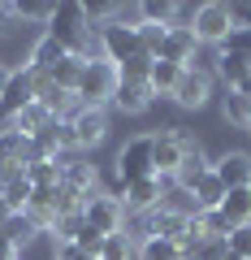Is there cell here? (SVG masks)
I'll return each instance as SVG.
<instances>
[{"instance_id": "cell-1", "label": "cell", "mask_w": 251, "mask_h": 260, "mask_svg": "<svg viewBox=\"0 0 251 260\" xmlns=\"http://www.w3.org/2000/svg\"><path fill=\"white\" fill-rule=\"evenodd\" d=\"M117 65L104 61V56H91V61H83V78H78V100H83V109H104V100H113L117 95Z\"/></svg>"}, {"instance_id": "cell-2", "label": "cell", "mask_w": 251, "mask_h": 260, "mask_svg": "<svg viewBox=\"0 0 251 260\" xmlns=\"http://www.w3.org/2000/svg\"><path fill=\"white\" fill-rule=\"evenodd\" d=\"M143 52V44H139V26H130V22H104L100 26V56L104 61H113L121 70L126 61H134V56Z\"/></svg>"}, {"instance_id": "cell-3", "label": "cell", "mask_w": 251, "mask_h": 260, "mask_svg": "<svg viewBox=\"0 0 251 260\" xmlns=\"http://www.w3.org/2000/svg\"><path fill=\"white\" fill-rule=\"evenodd\" d=\"M117 178L126 186L143 182V178H156V169H152V135H139V139H130L117 152Z\"/></svg>"}, {"instance_id": "cell-4", "label": "cell", "mask_w": 251, "mask_h": 260, "mask_svg": "<svg viewBox=\"0 0 251 260\" xmlns=\"http://www.w3.org/2000/svg\"><path fill=\"white\" fill-rule=\"evenodd\" d=\"M186 148H191V139H186L182 130H165V135H152V169H156V178H173L177 165H182Z\"/></svg>"}, {"instance_id": "cell-5", "label": "cell", "mask_w": 251, "mask_h": 260, "mask_svg": "<svg viewBox=\"0 0 251 260\" xmlns=\"http://www.w3.org/2000/svg\"><path fill=\"white\" fill-rule=\"evenodd\" d=\"M191 30H195L199 44H221V39L234 30V9L230 5H199Z\"/></svg>"}, {"instance_id": "cell-6", "label": "cell", "mask_w": 251, "mask_h": 260, "mask_svg": "<svg viewBox=\"0 0 251 260\" xmlns=\"http://www.w3.org/2000/svg\"><path fill=\"white\" fill-rule=\"evenodd\" d=\"M30 195H35V186H30V178H26V165L0 169V200H5V208H9L13 217L30 208Z\"/></svg>"}, {"instance_id": "cell-7", "label": "cell", "mask_w": 251, "mask_h": 260, "mask_svg": "<svg viewBox=\"0 0 251 260\" xmlns=\"http://www.w3.org/2000/svg\"><path fill=\"white\" fill-rule=\"evenodd\" d=\"M83 221L100 234H121V200H113V195H87Z\"/></svg>"}, {"instance_id": "cell-8", "label": "cell", "mask_w": 251, "mask_h": 260, "mask_svg": "<svg viewBox=\"0 0 251 260\" xmlns=\"http://www.w3.org/2000/svg\"><path fill=\"white\" fill-rule=\"evenodd\" d=\"M26 104H35V70L22 65V70L9 74V87H5V95H0V113H5V117H18Z\"/></svg>"}, {"instance_id": "cell-9", "label": "cell", "mask_w": 251, "mask_h": 260, "mask_svg": "<svg viewBox=\"0 0 251 260\" xmlns=\"http://www.w3.org/2000/svg\"><path fill=\"white\" fill-rule=\"evenodd\" d=\"M69 130H74V148H95L109 135V113L104 109H78L69 117Z\"/></svg>"}, {"instance_id": "cell-10", "label": "cell", "mask_w": 251, "mask_h": 260, "mask_svg": "<svg viewBox=\"0 0 251 260\" xmlns=\"http://www.w3.org/2000/svg\"><path fill=\"white\" fill-rule=\"evenodd\" d=\"M208 95H212V78H208L204 70H195V65H186L182 78H177V87H173V100L182 104V109H204Z\"/></svg>"}, {"instance_id": "cell-11", "label": "cell", "mask_w": 251, "mask_h": 260, "mask_svg": "<svg viewBox=\"0 0 251 260\" xmlns=\"http://www.w3.org/2000/svg\"><path fill=\"white\" fill-rule=\"evenodd\" d=\"M212 174L221 178L225 191H238V186H251V152H225L212 165Z\"/></svg>"}, {"instance_id": "cell-12", "label": "cell", "mask_w": 251, "mask_h": 260, "mask_svg": "<svg viewBox=\"0 0 251 260\" xmlns=\"http://www.w3.org/2000/svg\"><path fill=\"white\" fill-rule=\"evenodd\" d=\"M195 48H199V39H195V30H191V26H169L165 48H160L156 61H173V65H182V70H186V61H195Z\"/></svg>"}, {"instance_id": "cell-13", "label": "cell", "mask_w": 251, "mask_h": 260, "mask_svg": "<svg viewBox=\"0 0 251 260\" xmlns=\"http://www.w3.org/2000/svg\"><path fill=\"white\" fill-rule=\"evenodd\" d=\"M160 200H165V178H143V182L126 186V208L130 213H152V208H160Z\"/></svg>"}, {"instance_id": "cell-14", "label": "cell", "mask_w": 251, "mask_h": 260, "mask_svg": "<svg viewBox=\"0 0 251 260\" xmlns=\"http://www.w3.org/2000/svg\"><path fill=\"white\" fill-rule=\"evenodd\" d=\"M35 160V148L22 130H0V169H13V165H30Z\"/></svg>"}, {"instance_id": "cell-15", "label": "cell", "mask_w": 251, "mask_h": 260, "mask_svg": "<svg viewBox=\"0 0 251 260\" xmlns=\"http://www.w3.org/2000/svg\"><path fill=\"white\" fill-rule=\"evenodd\" d=\"M65 56H69V48H65V44H56L52 35H44L35 48H30V61H26V65L35 70V74H52V70L65 61Z\"/></svg>"}, {"instance_id": "cell-16", "label": "cell", "mask_w": 251, "mask_h": 260, "mask_svg": "<svg viewBox=\"0 0 251 260\" xmlns=\"http://www.w3.org/2000/svg\"><path fill=\"white\" fill-rule=\"evenodd\" d=\"M217 213H221L234 230H238V225H251V186L225 191V200H221V208H217Z\"/></svg>"}, {"instance_id": "cell-17", "label": "cell", "mask_w": 251, "mask_h": 260, "mask_svg": "<svg viewBox=\"0 0 251 260\" xmlns=\"http://www.w3.org/2000/svg\"><path fill=\"white\" fill-rule=\"evenodd\" d=\"M191 200H195V208L199 213H208V208H221V200H225V186H221V178L208 169L204 178H199L195 186H191Z\"/></svg>"}, {"instance_id": "cell-18", "label": "cell", "mask_w": 251, "mask_h": 260, "mask_svg": "<svg viewBox=\"0 0 251 260\" xmlns=\"http://www.w3.org/2000/svg\"><path fill=\"white\" fill-rule=\"evenodd\" d=\"M113 104H117V109H126V113H143V109L152 104V87H148V83H126V78H121Z\"/></svg>"}, {"instance_id": "cell-19", "label": "cell", "mask_w": 251, "mask_h": 260, "mask_svg": "<svg viewBox=\"0 0 251 260\" xmlns=\"http://www.w3.org/2000/svg\"><path fill=\"white\" fill-rule=\"evenodd\" d=\"M208 169H212V165H208V156H204V152H199L195 148V143H191V148H186V156H182V165H177V186H186V191H191V186H195L199 182V178H204L208 174Z\"/></svg>"}, {"instance_id": "cell-20", "label": "cell", "mask_w": 251, "mask_h": 260, "mask_svg": "<svg viewBox=\"0 0 251 260\" xmlns=\"http://www.w3.org/2000/svg\"><path fill=\"white\" fill-rule=\"evenodd\" d=\"M177 78H182V65H173V61H152V74H148V87H152V95H173V87H177Z\"/></svg>"}, {"instance_id": "cell-21", "label": "cell", "mask_w": 251, "mask_h": 260, "mask_svg": "<svg viewBox=\"0 0 251 260\" xmlns=\"http://www.w3.org/2000/svg\"><path fill=\"white\" fill-rule=\"evenodd\" d=\"M26 178L35 191H52V186H61V165L56 160H35V165H26Z\"/></svg>"}, {"instance_id": "cell-22", "label": "cell", "mask_w": 251, "mask_h": 260, "mask_svg": "<svg viewBox=\"0 0 251 260\" xmlns=\"http://www.w3.org/2000/svg\"><path fill=\"white\" fill-rule=\"evenodd\" d=\"M91 182H95V169H91V165H78V160H74V165H65V169H61V186L78 191L83 200L91 195Z\"/></svg>"}, {"instance_id": "cell-23", "label": "cell", "mask_w": 251, "mask_h": 260, "mask_svg": "<svg viewBox=\"0 0 251 260\" xmlns=\"http://www.w3.org/2000/svg\"><path fill=\"white\" fill-rule=\"evenodd\" d=\"M78 78H83V61H78V56H65V61L48 74V83L61 87V91H78Z\"/></svg>"}, {"instance_id": "cell-24", "label": "cell", "mask_w": 251, "mask_h": 260, "mask_svg": "<svg viewBox=\"0 0 251 260\" xmlns=\"http://www.w3.org/2000/svg\"><path fill=\"white\" fill-rule=\"evenodd\" d=\"M48 121H52V113H48L44 104L35 100V104H26V109H22L18 117H13V130H22V135H35V130H44Z\"/></svg>"}, {"instance_id": "cell-25", "label": "cell", "mask_w": 251, "mask_h": 260, "mask_svg": "<svg viewBox=\"0 0 251 260\" xmlns=\"http://www.w3.org/2000/svg\"><path fill=\"white\" fill-rule=\"evenodd\" d=\"M217 70H221L225 87H230V91H234V87H238L242 78L251 74V61H247V56H234V52H221V65H217Z\"/></svg>"}, {"instance_id": "cell-26", "label": "cell", "mask_w": 251, "mask_h": 260, "mask_svg": "<svg viewBox=\"0 0 251 260\" xmlns=\"http://www.w3.org/2000/svg\"><path fill=\"white\" fill-rule=\"evenodd\" d=\"M139 260H186V256H182V247L169 243V239H143Z\"/></svg>"}, {"instance_id": "cell-27", "label": "cell", "mask_w": 251, "mask_h": 260, "mask_svg": "<svg viewBox=\"0 0 251 260\" xmlns=\"http://www.w3.org/2000/svg\"><path fill=\"white\" fill-rule=\"evenodd\" d=\"M35 230H39V225H35V217H26V213H18V217H9V225H5V230H0V234H5V239H9L13 247H18V243H26V239H35Z\"/></svg>"}, {"instance_id": "cell-28", "label": "cell", "mask_w": 251, "mask_h": 260, "mask_svg": "<svg viewBox=\"0 0 251 260\" xmlns=\"http://www.w3.org/2000/svg\"><path fill=\"white\" fill-rule=\"evenodd\" d=\"M165 35H169V26H152V22H139V44H143V52L156 61L160 56V48H165Z\"/></svg>"}, {"instance_id": "cell-29", "label": "cell", "mask_w": 251, "mask_h": 260, "mask_svg": "<svg viewBox=\"0 0 251 260\" xmlns=\"http://www.w3.org/2000/svg\"><path fill=\"white\" fill-rule=\"evenodd\" d=\"M221 52H234V56H247L251 61V26H234L230 35L221 39Z\"/></svg>"}, {"instance_id": "cell-30", "label": "cell", "mask_w": 251, "mask_h": 260, "mask_svg": "<svg viewBox=\"0 0 251 260\" xmlns=\"http://www.w3.org/2000/svg\"><path fill=\"white\" fill-rule=\"evenodd\" d=\"M225 117L234 126H251V100H242L238 91H225Z\"/></svg>"}, {"instance_id": "cell-31", "label": "cell", "mask_w": 251, "mask_h": 260, "mask_svg": "<svg viewBox=\"0 0 251 260\" xmlns=\"http://www.w3.org/2000/svg\"><path fill=\"white\" fill-rule=\"evenodd\" d=\"M130 256H134V247H130L126 234H109L104 247H100V260H130Z\"/></svg>"}, {"instance_id": "cell-32", "label": "cell", "mask_w": 251, "mask_h": 260, "mask_svg": "<svg viewBox=\"0 0 251 260\" xmlns=\"http://www.w3.org/2000/svg\"><path fill=\"white\" fill-rule=\"evenodd\" d=\"M13 13H18V18H39V22H52L56 5H44V0H26V5H13Z\"/></svg>"}, {"instance_id": "cell-33", "label": "cell", "mask_w": 251, "mask_h": 260, "mask_svg": "<svg viewBox=\"0 0 251 260\" xmlns=\"http://www.w3.org/2000/svg\"><path fill=\"white\" fill-rule=\"evenodd\" d=\"M104 239H109V234H100V230H91V225H83V234H78L74 243L87 251V256H95V260H100V247H104Z\"/></svg>"}, {"instance_id": "cell-34", "label": "cell", "mask_w": 251, "mask_h": 260, "mask_svg": "<svg viewBox=\"0 0 251 260\" xmlns=\"http://www.w3.org/2000/svg\"><path fill=\"white\" fill-rule=\"evenodd\" d=\"M225 243H230V251H234V256L251 260V225H238V230H234Z\"/></svg>"}, {"instance_id": "cell-35", "label": "cell", "mask_w": 251, "mask_h": 260, "mask_svg": "<svg viewBox=\"0 0 251 260\" xmlns=\"http://www.w3.org/2000/svg\"><path fill=\"white\" fill-rule=\"evenodd\" d=\"M56 260H95V256H87L78 243H56Z\"/></svg>"}, {"instance_id": "cell-36", "label": "cell", "mask_w": 251, "mask_h": 260, "mask_svg": "<svg viewBox=\"0 0 251 260\" xmlns=\"http://www.w3.org/2000/svg\"><path fill=\"white\" fill-rule=\"evenodd\" d=\"M186 22H195V9L191 5H173V26H186Z\"/></svg>"}, {"instance_id": "cell-37", "label": "cell", "mask_w": 251, "mask_h": 260, "mask_svg": "<svg viewBox=\"0 0 251 260\" xmlns=\"http://www.w3.org/2000/svg\"><path fill=\"white\" fill-rule=\"evenodd\" d=\"M13 18H18V13H13V5H0V35H5V30H13Z\"/></svg>"}, {"instance_id": "cell-38", "label": "cell", "mask_w": 251, "mask_h": 260, "mask_svg": "<svg viewBox=\"0 0 251 260\" xmlns=\"http://www.w3.org/2000/svg\"><path fill=\"white\" fill-rule=\"evenodd\" d=\"M234 26H251V5H238L234 9Z\"/></svg>"}, {"instance_id": "cell-39", "label": "cell", "mask_w": 251, "mask_h": 260, "mask_svg": "<svg viewBox=\"0 0 251 260\" xmlns=\"http://www.w3.org/2000/svg\"><path fill=\"white\" fill-rule=\"evenodd\" d=\"M13 251H18V247H13V243L5 239V234H0V260H18V256H13Z\"/></svg>"}, {"instance_id": "cell-40", "label": "cell", "mask_w": 251, "mask_h": 260, "mask_svg": "<svg viewBox=\"0 0 251 260\" xmlns=\"http://www.w3.org/2000/svg\"><path fill=\"white\" fill-rule=\"evenodd\" d=\"M234 91H238V95H242V100H251V74H247V78H242V83H238V87H234Z\"/></svg>"}, {"instance_id": "cell-41", "label": "cell", "mask_w": 251, "mask_h": 260, "mask_svg": "<svg viewBox=\"0 0 251 260\" xmlns=\"http://www.w3.org/2000/svg\"><path fill=\"white\" fill-rule=\"evenodd\" d=\"M9 74H13V70H5V65H0V95H5V87H9Z\"/></svg>"}, {"instance_id": "cell-42", "label": "cell", "mask_w": 251, "mask_h": 260, "mask_svg": "<svg viewBox=\"0 0 251 260\" xmlns=\"http://www.w3.org/2000/svg\"><path fill=\"white\" fill-rule=\"evenodd\" d=\"M9 217H13V213H9V208H5V200H0V230L9 225Z\"/></svg>"}, {"instance_id": "cell-43", "label": "cell", "mask_w": 251, "mask_h": 260, "mask_svg": "<svg viewBox=\"0 0 251 260\" xmlns=\"http://www.w3.org/2000/svg\"><path fill=\"white\" fill-rule=\"evenodd\" d=\"M225 260H242V256H234V251H225Z\"/></svg>"}]
</instances>
